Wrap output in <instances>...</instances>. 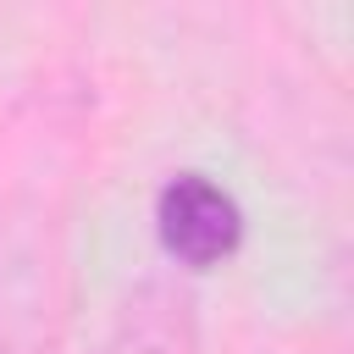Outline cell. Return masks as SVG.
<instances>
[{
	"mask_svg": "<svg viewBox=\"0 0 354 354\" xmlns=\"http://www.w3.org/2000/svg\"><path fill=\"white\" fill-rule=\"evenodd\" d=\"M155 238L160 254L183 271H221L243 249V210L238 199L205 177V171H177L155 194Z\"/></svg>",
	"mask_w": 354,
	"mask_h": 354,
	"instance_id": "obj_1",
	"label": "cell"
},
{
	"mask_svg": "<svg viewBox=\"0 0 354 354\" xmlns=\"http://www.w3.org/2000/svg\"><path fill=\"white\" fill-rule=\"evenodd\" d=\"M105 354H194V304L183 288L144 282L116 310Z\"/></svg>",
	"mask_w": 354,
	"mask_h": 354,
	"instance_id": "obj_2",
	"label": "cell"
},
{
	"mask_svg": "<svg viewBox=\"0 0 354 354\" xmlns=\"http://www.w3.org/2000/svg\"><path fill=\"white\" fill-rule=\"evenodd\" d=\"M0 348H22V321H28V348L50 343L44 310L50 299V266H39V238H0Z\"/></svg>",
	"mask_w": 354,
	"mask_h": 354,
	"instance_id": "obj_3",
	"label": "cell"
}]
</instances>
